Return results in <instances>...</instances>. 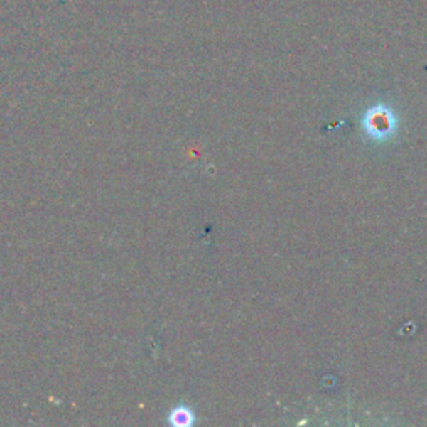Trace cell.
<instances>
[{"instance_id": "obj_1", "label": "cell", "mask_w": 427, "mask_h": 427, "mask_svg": "<svg viewBox=\"0 0 427 427\" xmlns=\"http://www.w3.org/2000/svg\"><path fill=\"white\" fill-rule=\"evenodd\" d=\"M167 422L175 427H189L195 422V412L184 404L172 407L167 416Z\"/></svg>"}]
</instances>
